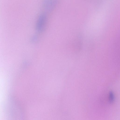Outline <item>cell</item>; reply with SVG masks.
Segmentation results:
<instances>
[{
  "mask_svg": "<svg viewBox=\"0 0 120 120\" xmlns=\"http://www.w3.org/2000/svg\"><path fill=\"white\" fill-rule=\"evenodd\" d=\"M109 101L111 102H112L114 101V97L113 94L112 93L110 94L109 95Z\"/></svg>",
  "mask_w": 120,
  "mask_h": 120,
  "instance_id": "3957f363",
  "label": "cell"
},
{
  "mask_svg": "<svg viewBox=\"0 0 120 120\" xmlns=\"http://www.w3.org/2000/svg\"><path fill=\"white\" fill-rule=\"evenodd\" d=\"M38 39V37L36 35H34L32 37L31 41L33 42L36 41Z\"/></svg>",
  "mask_w": 120,
  "mask_h": 120,
  "instance_id": "277c9868",
  "label": "cell"
},
{
  "mask_svg": "<svg viewBox=\"0 0 120 120\" xmlns=\"http://www.w3.org/2000/svg\"><path fill=\"white\" fill-rule=\"evenodd\" d=\"M56 3V0H46L43 2V6L46 10L49 11L54 8Z\"/></svg>",
  "mask_w": 120,
  "mask_h": 120,
  "instance_id": "7a4b0ae2",
  "label": "cell"
},
{
  "mask_svg": "<svg viewBox=\"0 0 120 120\" xmlns=\"http://www.w3.org/2000/svg\"><path fill=\"white\" fill-rule=\"evenodd\" d=\"M46 19L45 15L42 14L39 17L36 25V30L39 32H41L45 27Z\"/></svg>",
  "mask_w": 120,
  "mask_h": 120,
  "instance_id": "6da1fadb",
  "label": "cell"
}]
</instances>
